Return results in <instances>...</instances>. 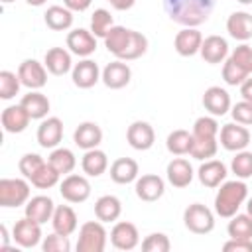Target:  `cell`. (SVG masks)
<instances>
[{
  "label": "cell",
  "instance_id": "obj_21",
  "mask_svg": "<svg viewBox=\"0 0 252 252\" xmlns=\"http://www.w3.org/2000/svg\"><path fill=\"white\" fill-rule=\"evenodd\" d=\"M0 122L8 134H20L28 128V124L32 122V116L28 114V110L22 104H10L2 110Z\"/></svg>",
  "mask_w": 252,
  "mask_h": 252
},
{
  "label": "cell",
  "instance_id": "obj_44",
  "mask_svg": "<svg viewBox=\"0 0 252 252\" xmlns=\"http://www.w3.org/2000/svg\"><path fill=\"white\" fill-rule=\"evenodd\" d=\"M142 250L144 252H169L171 250L169 236L163 232H152L142 240Z\"/></svg>",
  "mask_w": 252,
  "mask_h": 252
},
{
  "label": "cell",
  "instance_id": "obj_27",
  "mask_svg": "<svg viewBox=\"0 0 252 252\" xmlns=\"http://www.w3.org/2000/svg\"><path fill=\"white\" fill-rule=\"evenodd\" d=\"M73 142L75 146H79L81 150H93V148H98V144L102 142V130L96 122H81L75 132H73Z\"/></svg>",
  "mask_w": 252,
  "mask_h": 252
},
{
  "label": "cell",
  "instance_id": "obj_18",
  "mask_svg": "<svg viewBox=\"0 0 252 252\" xmlns=\"http://www.w3.org/2000/svg\"><path fill=\"white\" fill-rule=\"evenodd\" d=\"M126 140L128 144L138 150V152H146L154 146L156 142V132H154V126L146 120H136L128 126L126 130Z\"/></svg>",
  "mask_w": 252,
  "mask_h": 252
},
{
  "label": "cell",
  "instance_id": "obj_14",
  "mask_svg": "<svg viewBox=\"0 0 252 252\" xmlns=\"http://www.w3.org/2000/svg\"><path fill=\"white\" fill-rule=\"evenodd\" d=\"M35 138H37V144L41 148H45V150L57 148L61 144V140H63V122H61V118H57V116L43 118L39 122V126H37Z\"/></svg>",
  "mask_w": 252,
  "mask_h": 252
},
{
  "label": "cell",
  "instance_id": "obj_46",
  "mask_svg": "<svg viewBox=\"0 0 252 252\" xmlns=\"http://www.w3.org/2000/svg\"><path fill=\"white\" fill-rule=\"evenodd\" d=\"M45 163V159L39 154H24L18 161V169L26 179H32L33 173H37V169Z\"/></svg>",
  "mask_w": 252,
  "mask_h": 252
},
{
  "label": "cell",
  "instance_id": "obj_36",
  "mask_svg": "<svg viewBox=\"0 0 252 252\" xmlns=\"http://www.w3.org/2000/svg\"><path fill=\"white\" fill-rule=\"evenodd\" d=\"M230 238H252V217L248 213H236L226 224Z\"/></svg>",
  "mask_w": 252,
  "mask_h": 252
},
{
  "label": "cell",
  "instance_id": "obj_7",
  "mask_svg": "<svg viewBox=\"0 0 252 252\" xmlns=\"http://www.w3.org/2000/svg\"><path fill=\"white\" fill-rule=\"evenodd\" d=\"M59 193L67 203H85L91 197V183L85 175L69 173L59 183Z\"/></svg>",
  "mask_w": 252,
  "mask_h": 252
},
{
  "label": "cell",
  "instance_id": "obj_25",
  "mask_svg": "<svg viewBox=\"0 0 252 252\" xmlns=\"http://www.w3.org/2000/svg\"><path fill=\"white\" fill-rule=\"evenodd\" d=\"M71 51L65 47H49L45 51L43 57V65L47 67V71L55 77H61L69 71H73V59H71Z\"/></svg>",
  "mask_w": 252,
  "mask_h": 252
},
{
  "label": "cell",
  "instance_id": "obj_50",
  "mask_svg": "<svg viewBox=\"0 0 252 252\" xmlns=\"http://www.w3.org/2000/svg\"><path fill=\"white\" fill-rule=\"evenodd\" d=\"M93 0H63V6H67L71 12H85L89 10Z\"/></svg>",
  "mask_w": 252,
  "mask_h": 252
},
{
  "label": "cell",
  "instance_id": "obj_31",
  "mask_svg": "<svg viewBox=\"0 0 252 252\" xmlns=\"http://www.w3.org/2000/svg\"><path fill=\"white\" fill-rule=\"evenodd\" d=\"M20 104L28 110V114L32 116V120H43V118H47L49 108H51L49 98L43 93H39V91H30L28 94H24L22 100H20Z\"/></svg>",
  "mask_w": 252,
  "mask_h": 252
},
{
  "label": "cell",
  "instance_id": "obj_3",
  "mask_svg": "<svg viewBox=\"0 0 252 252\" xmlns=\"http://www.w3.org/2000/svg\"><path fill=\"white\" fill-rule=\"evenodd\" d=\"M248 199V185L244 179H232V181H222L219 185V191L215 195V215L220 219H230L232 215L238 213V209L244 205Z\"/></svg>",
  "mask_w": 252,
  "mask_h": 252
},
{
  "label": "cell",
  "instance_id": "obj_32",
  "mask_svg": "<svg viewBox=\"0 0 252 252\" xmlns=\"http://www.w3.org/2000/svg\"><path fill=\"white\" fill-rule=\"evenodd\" d=\"M43 22L53 32H67L73 26V12L67 6H49L43 14Z\"/></svg>",
  "mask_w": 252,
  "mask_h": 252
},
{
  "label": "cell",
  "instance_id": "obj_29",
  "mask_svg": "<svg viewBox=\"0 0 252 252\" xmlns=\"http://www.w3.org/2000/svg\"><path fill=\"white\" fill-rule=\"evenodd\" d=\"M77 224H79L77 213L73 211L71 205H55V211H53V217H51V226H53L55 232L71 236L77 230Z\"/></svg>",
  "mask_w": 252,
  "mask_h": 252
},
{
  "label": "cell",
  "instance_id": "obj_8",
  "mask_svg": "<svg viewBox=\"0 0 252 252\" xmlns=\"http://www.w3.org/2000/svg\"><path fill=\"white\" fill-rule=\"evenodd\" d=\"M47 67L39 63L37 59H24L18 67V77L22 81V87L30 91H39L47 83Z\"/></svg>",
  "mask_w": 252,
  "mask_h": 252
},
{
  "label": "cell",
  "instance_id": "obj_13",
  "mask_svg": "<svg viewBox=\"0 0 252 252\" xmlns=\"http://www.w3.org/2000/svg\"><path fill=\"white\" fill-rule=\"evenodd\" d=\"M134 191H136L138 199H142L146 203H154V201L163 197L165 181L156 173H144L142 177H138L134 181Z\"/></svg>",
  "mask_w": 252,
  "mask_h": 252
},
{
  "label": "cell",
  "instance_id": "obj_38",
  "mask_svg": "<svg viewBox=\"0 0 252 252\" xmlns=\"http://www.w3.org/2000/svg\"><path fill=\"white\" fill-rule=\"evenodd\" d=\"M217 150H219V140L217 138H195L193 136V148H191L189 156L199 159V161H205V159L215 158Z\"/></svg>",
  "mask_w": 252,
  "mask_h": 252
},
{
  "label": "cell",
  "instance_id": "obj_57",
  "mask_svg": "<svg viewBox=\"0 0 252 252\" xmlns=\"http://www.w3.org/2000/svg\"><path fill=\"white\" fill-rule=\"evenodd\" d=\"M2 2H4V4H10V2H14V0H2Z\"/></svg>",
  "mask_w": 252,
  "mask_h": 252
},
{
  "label": "cell",
  "instance_id": "obj_54",
  "mask_svg": "<svg viewBox=\"0 0 252 252\" xmlns=\"http://www.w3.org/2000/svg\"><path fill=\"white\" fill-rule=\"evenodd\" d=\"M47 0H26V4H30V6H35V8H39V6H43Z\"/></svg>",
  "mask_w": 252,
  "mask_h": 252
},
{
  "label": "cell",
  "instance_id": "obj_2",
  "mask_svg": "<svg viewBox=\"0 0 252 252\" xmlns=\"http://www.w3.org/2000/svg\"><path fill=\"white\" fill-rule=\"evenodd\" d=\"M215 4L217 0H163V10L171 22L183 28H197L211 18Z\"/></svg>",
  "mask_w": 252,
  "mask_h": 252
},
{
  "label": "cell",
  "instance_id": "obj_48",
  "mask_svg": "<svg viewBox=\"0 0 252 252\" xmlns=\"http://www.w3.org/2000/svg\"><path fill=\"white\" fill-rule=\"evenodd\" d=\"M230 116L234 122L242 124V126H252V102L248 100H240L236 104L230 106Z\"/></svg>",
  "mask_w": 252,
  "mask_h": 252
},
{
  "label": "cell",
  "instance_id": "obj_30",
  "mask_svg": "<svg viewBox=\"0 0 252 252\" xmlns=\"http://www.w3.org/2000/svg\"><path fill=\"white\" fill-rule=\"evenodd\" d=\"M122 215V203L114 195H102L94 201V217L100 222H116Z\"/></svg>",
  "mask_w": 252,
  "mask_h": 252
},
{
  "label": "cell",
  "instance_id": "obj_19",
  "mask_svg": "<svg viewBox=\"0 0 252 252\" xmlns=\"http://www.w3.org/2000/svg\"><path fill=\"white\" fill-rule=\"evenodd\" d=\"M203 33L197 28H183L175 33L173 39V47L181 57H193L201 51V43H203Z\"/></svg>",
  "mask_w": 252,
  "mask_h": 252
},
{
  "label": "cell",
  "instance_id": "obj_55",
  "mask_svg": "<svg viewBox=\"0 0 252 252\" xmlns=\"http://www.w3.org/2000/svg\"><path fill=\"white\" fill-rule=\"evenodd\" d=\"M246 213H248V215L252 217V197H250V199L246 201Z\"/></svg>",
  "mask_w": 252,
  "mask_h": 252
},
{
  "label": "cell",
  "instance_id": "obj_56",
  "mask_svg": "<svg viewBox=\"0 0 252 252\" xmlns=\"http://www.w3.org/2000/svg\"><path fill=\"white\" fill-rule=\"evenodd\" d=\"M236 2H240V4H244V6H250V4H252V0H236Z\"/></svg>",
  "mask_w": 252,
  "mask_h": 252
},
{
  "label": "cell",
  "instance_id": "obj_11",
  "mask_svg": "<svg viewBox=\"0 0 252 252\" xmlns=\"http://www.w3.org/2000/svg\"><path fill=\"white\" fill-rule=\"evenodd\" d=\"M110 244L116 250H134L140 244V232L134 222L128 220H116L110 230Z\"/></svg>",
  "mask_w": 252,
  "mask_h": 252
},
{
  "label": "cell",
  "instance_id": "obj_40",
  "mask_svg": "<svg viewBox=\"0 0 252 252\" xmlns=\"http://www.w3.org/2000/svg\"><path fill=\"white\" fill-rule=\"evenodd\" d=\"M114 26V20H112V14L104 8H96L91 16V32L96 35V37H102L108 33V30Z\"/></svg>",
  "mask_w": 252,
  "mask_h": 252
},
{
  "label": "cell",
  "instance_id": "obj_34",
  "mask_svg": "<svg viewBox=\"0 0 252 252\" xmlns=\"http://www.w3.org/2000/svg\"><path fill=\"white\" fill-rule=\"evenodd\" d=\"M165 148L173 156H187V154H191V148H193V132L183 130V128H177V130L169 132L167 138H165Z\"/></svg>",
  "mask_w": 252,
  "mask_h": 252
},
{
  "label": "cell",
  "instance_id": "obj_35",
  "mask_svg": "<svg viewBox=\"0 0 252 252\" xmlns=\"http://www.w3.org/2000/svg\"><path fill=\"white\" fill-rule=\"evenodd\" d=\"M47 161H49L61 175H69V173L75 169V165H77L75 154H73L69 148H59V146L51 150Z\"/></svg>",
  "mask_w": 252,
  "mask_h": 252
},
{
  "label": "cell",
  "instance_id": "obj_41",
  "mask_svg": "<svg viewBox=\"0 0 252 252\" xmlns=\"http://www.w3.org/2000/svg\"><path fill=\"white\" fill-rule=\"evenodd\" d=\"M248 77H250V75H248L238 63H234L230 57H226V61L222 63V81H224L226 85H230V87H240Z\"/></svg>",
  "mask_w": 252,
  "mask_h": 252
},
{
  "label": "cell",
  "instance_id": "obj_33",
  "mask_svg": "<svg viewBox=\"0 0 252 252\" xmlns=\"http://www.w3.org/2000/svg\"><path fill=\"white\" fill-rule=\"evenodd\" d=\"M81 167H83V173L89 175V177H98L102 175L106 169H108V158L102 150L98 148H93V150H87L85 156L81 158Z\"/></svg>",
  "mask_w": 252,
  "mask_h": 252
},
{
  "label": "cell",
  "instance_id": "obj_51",
  "mask_svg": "<svg viewBox=\"0 0 252 252\" xmlns=\"http://www.w3.org/2000/svg\"><path fill=\"white\" fill-rule=\"evenodd\" d=\"M240 94H242V100L252 102V75L240 85Z\"/></svg>",
  "mask_w": 252,
  "mask_h": 252
},
{
  "label": "cell",
  "instance_id": "obj_53",
  "mask_svg": "<svg viewBox=\"0 0 252 252\" xmlns=\"http://www.w3.org/2000/svg\"><path fill=\"white\" fill-rule=\"evenodd\" d=\"M0 234H2V240H0V248H10V234H8V228L6 224L0 226Z\"/></svg>",
  "mask_w": 252,
  "mask_h": 252
},
{
  "label": "cell",
  "instance_id": "obj_16",
  "mask_svg": "<svg viewBox=\"0 0 252 252\" xmlns=\"http://www.w3.org/2000/svg\"><path fill=\"white\" fill-rule=\"evenodd\" d=\"M130 79H132V69L126 61H120V59L110 61L102 69V75H100V81L104 83V87H108L112 91L124 89L130 83Z\"/></svg>",
  "mask_w": 252,
  "mask_h": 252
},
{
  "label": "cell",
  "instance_id": "obj_45",
  "mask_svg": "<svg viewBox=\"0 0 252 252\" xmlns=\"http://www.w3.org/2000/svg\"><path fill=\"white\" fill-rule=\"evenodd\" d=\"M41 250H43V252H69V250H71L69 236L59 234V232L53 230V234H47V236L41 240Z\"/></svg>",
  "mask_w": 252,
  "mask_h": 252
},
{
  "label": "cell",
  "instance_id": "obj_15",
  "mask_svg": "<svg viewBox=\"0 0 252 252\" xmlns=\"http://www.w3.org/2000/svg\"><path fill=\"white\" fill-rule=\"evenodd\" d=\"M100 75H102V71L89 57H83L79 63H75L73 65V71H71L73 85L79 87V89H93L100 81Z\"/></svg>",
  "mask_w": 252,
  "mask_h": 252
},
{
  "label": "cell",
  "instance_id": "obj_1",
  "mask_svg": "<svg viewBox=\"0 0 252 252\" xmlns=\"http://www.w3.org/2000/svg\"><path fill=\"white\" fill-rule=\"evenodd\" d=\"M104 47L120 61H134L148 51V37L124 26H112L104 35Z\"/></svg>",
  "mask_w": 252,
  "mask_h": 252
},
{
  "label": "cell",
  "instance_id": "obj_28",
  "mask_svg": "<svg viewBox=\"0 0 252 252\" xmlns=\"http://www.w3.org/2000/svg\"><path fill=\"white\" fill-rule=\"evenodd\" d=\"M140 177V167L138 161L132 158H118L110 163V179L118 185H128L134 183Z\"/></svg>",
  "mask_w": 252,
  "mask_h": 252
},
{
  "label": "cell",
  "instance_id": "obj_12",
  "mask_svg": "<svg viewBox=\"0 0 252 252\" xmlns=\"http://www.w3.org/2000/svg\"><path fill=\"white\" fill-rule=\"evenodd\" d=\"M67 49L77 57H91L96 51V35L91 30L75 28L67 33Z\"/></svg>",
  "mask_w": 252,
  "mask_h": 252
},
{
  "label": "cell",
  "instance_id": "obj_4",
  "mask_svg": "<svg viewBox=\"0 0 252 252\" xmlns=\"http://www.w3.org/2000/svg\"><path fill=\"white\" fill-rule=\"evenodd\" d=\"M30 179L22 177H4L0 179V207L16 209L30 201Z\"/></svg>",
  "mask_w": 252,
  "mask_h": 252
},
{
  "label": "cell",
  "instance_id": "obj_52",
  "mask_svg": "<svg viewBox=\"0 0 252 252\" xmlns=\"http://www.w3.org/2000/svg\"><path fill=\"white\" fill-rule=\"evenodd\" d=\"M106 2H110V6H112L114 10H120V12L130 10V8L136 4V0H106Z\"/></svg>",
  "mask_w": 252,
  "mask_h": 252
},
{
  "label": "cell",
  "instance_id": "obj_17",
  "mask_svg": "<svg viewBox=\"0 0 252 252\" xmlns=\"http://www.w3.org/2000/svg\"><path fill=\"white\" fill-rule=\"evenodd\" d=\"M203 106H205V110H207L211 116H215V118L224 116L226 112H230V106H232L228 91L222 89V87H217V85L209 87V89L203 93Z\"/></svg>",
  "mask_w": 252,
  "mask_h": 252
},
{
  "label": "cell",
  "instance_id": "obj_6",
  "mask_svg": "<svg viewBox=\"0 0 252 252\" xmlns=\"http://www.w3.org/2000/svg\"><path fill=\"white\" fill-rule=\"evenodd\" d=\"M183 224L193 234H209L215 228V213L203 203H191L183 211Z\"/></svg>",
  "mask_w": 252,
  "mask_h": 252
},
{
  "label": "cell",
  "instance_id": "obj_42",
  "mask_svg": "<svg viewBox=\"0 0 252 252\" xmlns=\"http://www.w3.org/2000/svg\"><path fill=\"white\" fill-rule=\"evenodd\" d=\"M219 130H220V126H219L217 118L209 114V116H199L193 122V130L191 132H193L195 138H217Z\"/></svg>",
  "mask_w": 252,
  "mask_h": 252
},
{
  "label": "cell",
  "instance_id": "obj_26",
  "mask_svg": "<svg viewBox=\"0 0 252 252\" xmlns=\"http://www.w3.org/2000/svg\"><path fill=\"white\" fill-rule=\"evenodd\" d=\"M199 53H201L205 63H211V65L224 63L228 57V41L220 35H209L203 39Z\"/></svg>",
  "mask_w": 252,
  "mask_h": 252
},
{
  "label": "cell",
  "instance_id": "obj_20",
  "mask_svg": "<svg viewBox=\"0 0 252 252\" xmlns=\"http://www.w3.org/2000/svg\"><path fill=\"white\" fill-rule=\"evenodd\" d=\"M53 211H55V203L49 195L30 197V201L24 205V217H28L39 224H45L47 220H51Z\"/></svg>",
  "mask_w": 252,
  "mask_h": 252
},
{
  "label": "cell",
  "instance_id": "obj_5",
  "mask_svg": "<svg viewBox=\"0 0 252 252\" xmlns=\"http://www.w3.org/2000/svg\"><path fill=\"white\" fill-rule=\"evenodd\" d=\"M106 238L108 232L104 228V222L96 220H87L79 228V238H77V252H104L106 248Z\"/></svg>",
  "mask_w": 252,
  "mask_h": 252
},
{
  "label": "cell",
  "instance_id": "obj_47",
  "mask_svg": "<svg viewBox=\"0 0 252 252\" xmlns=\"http://www.w3.org/2000/svg\"><path fill=\"white\" fill-rule=\"evenodd\" d=\"M228 57H230L234 63H238L248 75H252V47H250L248 43H240L238 47H234Z\"/></svg>",
  "mask_w": 252,
  "mask_h": 252
},
{
  "label": "cell",
  "instance_id": "obj_37",
  "mask_svg": "<svg viewBox=\"0 0 252 252\" xmlns=\"http://www.w3.org/2000/svg\"><path fill=\"white\" fill-rule=\"evenodd\" d=\"M59 177H61V173H59L49 161H45V163L37 169V173L32 175L30 183H32L33 187H37V189H51V187H55V185L59 183Z\"/></svg>",
  "mask_w": 252,
  "mask_h": 252
},
{
  "label": "cell",
  "instance_id": "obj_23",
  "mask_svg": "<svg viewBox=\"0 0 252 252\" xmlns=\"http://www.w3.org/2000/svg\"><path fill=\"white\" fill-rule=\"evenodd\" d=\"M226 175H228L226 165L220 159H205L197 169V177H199L201 185H205L209 189H215L222 181H226Z\"/></svg>",
  "mask_w": 252,
  "mask_h": 252
},
{
  "label": "cell",
  "instance_id": "obj_24",
  "mask_svg": "<svg viewBox=\"0 0 252 252\" xmlns=\"http://www.w3.org/2000/svg\"><path fill=\"white\" fill-rule=\"evenodd\" d=\"M226 32L232 39L242 41V43L252 39V14L244 12V10L232 12L226 18Z\"/></svg>",
  "mask_w": 252,
  "mask_h": 252
},
{
  "label": "cell",
  "instance_id": "obj_10",
  "mask_svg": "<svg viewBox=\"0 0 252 252\" xmlns=\"http://www.w3.org/2000/svg\"><path fill=\"white\" fill-rule=\"evenodd\" d=\"M43 234H41V224L24 217L20 220H16L14 228H12V240L20 246V248H33L41 242Z\"/></svg>",
  "mask_w": 252,
  "mask_h": 252
},
{
  "label": "cell",
  "instance_id": "obj_22",
  "mask_svg": "<svg viewBox=\"0 0 252 252\" xmlns=\"http://www.w3.org/2000/svg\"><path fill=\"white\" fill-rule=\"evenodd\" d=\"M165 177H167V181H169V185H173L175 189H183V187H187L191 181H193V177H195V173H193V165L185 159V158H173L169 163H167V167H165Z\"/></svg>",
  "mask_w": 252,
  "mask_h": 252
},
{
  "label": "cell",
  "instance_id": "obj_43",
  "mask_svg": "<svg viewBox=\"0 0 252 252\" xmlns=\"http://www.w3.org/2000/svg\"><path fill=\"white\" fill-rule=\"evenodd\" d=\"M230 169L238 179H248L252 177V152L240 150L230 161Z\"/></svg>",
  "mask_w": 252,
  "mask_h": 252
},
{
  "label": "cell",
  "instance_id": "obj_39",
  "mask_svg": "<svg viewBox=\"0 0 252 252\" xmlns=\"http://www.w3.org/2000/svg\"><path fill=\"white\" fill-rule=\"evenodd\" d=\"M20 87H22V81L18 73L8 71V69L0 71V98L2 100H12L20 93Z\"/></svg>",
  "mask_w": 252,
  "mask_h": 252
},
{
  "label": "cell",
  "instance_id": "obj_9",
  "mask_svg": "<svg viewBox=\"0 0 252 252\" xmlns=\"http://www.w3.org/2000/svg\"><path fill=\"white\" fill-rule=\"evenodd\" d=\"M250 130L238 122H228L224 124L220 130H219V140H220V146L226 150V152H240V150H246L248 144H250Z\"/></svg>",
  "mask_w": 252,
  "mask_h": 252
},
{
  "label": "cell",
  "instance_id": "obj_49",
  "mask_svg": "<svg viewBox=\"0 0 252 252\" xmlns=\"http://www.w3.org/2000/svg\"><path fill=\"white\" fill-rule=\"evenodd\" d=\"M224 252H252V238H228L222 244Z\"/></svg>",
  "mask_w": 252,
  "mask_h": 252
}]
</instances>
